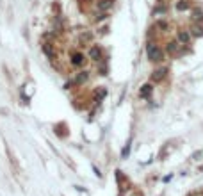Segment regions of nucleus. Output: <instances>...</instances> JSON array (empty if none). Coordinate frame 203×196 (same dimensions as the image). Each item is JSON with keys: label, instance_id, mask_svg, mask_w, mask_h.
I'll use <instances>...</instances> for the list:
<instances>
[{"label": "nucleus", "instance_id": "obj_1", "mask_svg": "<svg viewBox=\"0 0 203 196\" xmlns=\"http://www.w3.org/2000/svg\"><path fill=\"white\" fill-rule=\"evenodd\" d=\"M146 55H148V59L152 61V63H159V61L164 59V52H162L153 41H150V43L146 45Z\"/></svg>", "mask_w": 203, "mask_h": 196}, {"label": "nucleus", "instance_id": "obj_2", "mask_svg": "<svg viewBox=\"0 0 203 196\" xmlns=\"http://www.w3.org/2000/svg\"><path fill=\"white\" fill-rule=\"evenodd\" d=\"M70 63H72L75 68H80V66L86 64V55H84L82 52L75 50V52H72V55H70Z\"/></svg>", "mask_w": 203, "mask_h": 196}, {"label": "nucleus", "instance_id": "obj_3", "mask_svg": "<svg viewBox=\"0 0 203 196\" xmlns=\"http://www.w3.org/2000/svg\"><path fill=\"white\" fill-rule=\"evenodd\" d=\"M88 79H89V73H88V71H80V73H77V77H75L72 82H68V84H66V89H70L72 86H82V84L88 80Z\"/></svg>", "mask_w": 203, "mask_h": 196}, {"label": "nucleus", "instance_id": "obj_4", "mask_svg": "<svg viewBox=\"0 0 203 196\" xmlns=\"http://www.w3.org/2000/svg\"><path fill=\"white\" fill-rule=\"evenodd\" d=\"M89 59L94 61V63H100V61L104 59V50H102V46L93 45V46H91V50H89Z\"/></svg>", "mask_w": 203, "mask_h": 196}, {"label": "nucleus", "instance_id": "obj_5", "mask_svg": "<svg viewBox=\"0 0 203 196\" xmlns=\"http://www.w3.org/2000/svg\"><path fill=\"white\" fill-rule=\"evenodd\" d=\"M166 73H168L166 68H159V70H155L153 73H152V80H153V82H160L166 77Z\"/></svg>", "mask_w": 203, "mask_h": 196}, {"label": "nucleus", "instance_id": "obj_6", "mask_svg": "<svg viewBox=\"0 0 203 196\" xmlns=\"http://www.w3.org/2000/svg\"><path fill=\"white\" fill-rule=\"evenodd\" d=\"M152 93H153V86H152V84H144V86H141V89H139L141 98H148Z\"/></svg>", "mask_w": 203, "mask_h": 196}, {"label": "nucleus", "instance_id": "obj_7", "mask_svg": "<svg viewBox=\"0 0 203 196\" xmlns=\"http://www.w3.org/2000/svg\"><path fill=\"white\" fill-rule=\"evenodd\" d=\"M191 18H192V20H194L196 23H203V9H200V7H196V9H192Z\"/></svg>", "mask_w": 203, "mask_h": 196}, {"label": "nucleus", "instance_id": "obj_8", "mask_svg": "<svg viewBox=\"0 0 203 196\" xmlns=\"http://www.w3.org/2000/svg\"><path fill=\"white\" fill-rule=\"evenodd\" d=\"M96 7H98V11H107V9H110L112 7V0H98L96 2Z\"/></svg>", "mask_w": 203, "mask_h": 196}, {"label": "nucleus", "instance_id": "obj_9", "mask_svg": "<svg viewBox=\"0 0 203 196\" xmlns=\"http://www.w3.org/2000/svg\"><path fill=\"white\" fill-rule=\"evenodd\" d=\"M91 39H93V34L89 32V30H86V32L80 34L78 41H80V43H84V45H88V43H91Z\"/></svg>", "mask_w": 203, "mask_h": 196}, {"label": "nucleus", "instance_id": "obj_10", "mask_svg": "<svg viewBox=\"0 0 203 196\" xmlns=\"http://www.w3.org/2000/svg\"><path fill=\"white\" fill-rule=\"evenodd\" d=\"M189 7H191L189 0H178V4H176V9H178V11H187Z\"/></svg>", "mask_w": 203, "mask_h": 196}, {"label": "nucleus", "instance_id": "obj_11", "mask_svg": "<svg viewBox=\"0 0 203 196\" xmlns=\"http://www.w3.org/2000/svg\"><path fill=\"white\" fill-rule=\"evenodd\" d=\"M43 52L52 59L54 57V46H52V43H43Z\"/></svg>", "mask_w": 203, "mask_h": 196}, {"label": "nucleus", "instance_id": "obj_12", "mask_svg": "<svg viewBox=\"0 0 203 196\" xmlns=\"http://www.w3.org/2000/svg\"><path fill=\"white\" fill-rule=\"evenodd\" d=\"M189 39H191V36H189L185 30H180V32H178V41H180V43H189Z\"/></svg>", "mask_w": 203, "mask_h": 196}, {"label": "nucleus", "instance_id": "obj_13", "mask_svg": "<svg viewBox=\"0 0 203 196\" xmlns=\"http://www.w3.org/2000/svg\"><path fill=\"white\" fill-rule=\"evenodd\" d=\"M166 50H168L169 54H175L176 50H178V41H169L168 46H166Z\"/></svg>", "mask_w": 203, "mask_h": 196}, {"label": "nucleus", "instance_id": "obj_14", "mask_svg": "<svg viewBox=\"0 0 203 196\" xmlns=\"http://www.w3.org/2000/svg\"><path fill=\"white\" fill-rule=\"evenodd\" d=\"M192 34H194L196 38H201V36H203V25H200V23H198V25H194V29H192Z\"/></svg>", "mask_w": 203, "mask_h": 196}, {"label": "nucleus", "instance_id": "obj_15", "mask_svg": "<svg viewBox=\"0 0 203 196\" xmlns=\"http://www.w3.org/2000/svg\"><path fill=\"white\" fill-rule=\"evenodd\" d=\"M105 95H107V91H105L104 87H102L100 91H96V93H94V102H100V100H102V98H104Z\"/></svg>", "mask_w": 203, "mask_h": 196}, {"label": "nucleus", "instance_id": "obj_16", "mask_svg": "<svg viewBox=\"0 0 203 196\" xmlns=\"http://www.w3.org/2000/svg\"><path fill=\"white\" fill-rule=\"evenodd\" d=\"M157 27H159V29H168V23H166V22H159V23H157Z\"/></svg>", "mask_w": 203, "mask_h": 196}]
</instances>
